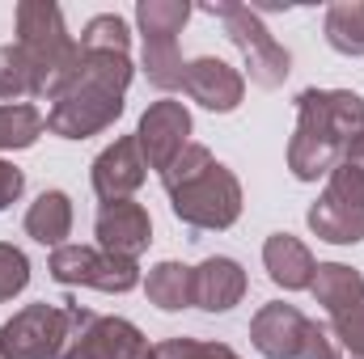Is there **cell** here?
Returning a JSON list of instances; mask_svg holds the SVG:
<instances>
[{
  "label": "cell",
  "mask_w": 364,
  "mask_h": 359,
  "mask_svg": "<svg viewBox=\"0 0 364 359\" xmlns=\"http://www.w3.org/2000/svg\"><path fill=\"white\" fill-rule=\"evenodd\" d=\"M170 211L195 233H225L242 216V182L203 144H186L182 157L161 174Z\"/></svg>",
  "instance_id": "2"
},
{
  "label": "cell",
  "mask_w": 364,
  "mask_h": 359,
  "mask_svg": "<svg viewBox=\"0 0 364 359\" xmlns=\"http://www.w3.org/2000/svg\"><path fill=\"white\" fill-rule=\"evenodd\" d=\"M153 359H242L225 343H208V338H166L153 347Z\"/></svg>",
  "instance_id": "25"
},
{
  "label": "cell",
  "mask_w": 364,
  "mask_h": 359,
  "mask_svg": "<svg viewBox=\"0 0 364 359\" xmlns=\"http://www.w3.org/2000/svg\"><path fill=\"white\" fill-rule=\"evenodd\" d=\"M326 43L339 51V55H364V0H335L326 9Z\"/></svg>",
  "instance_id": "20"
},
{
  "label": "cell",
  "mask_w": 364,
  "mask_h": 359,
  "mask_svg": "<svg viewBox=\"0 0 364 359\" xmlns=\"http://www.w3.org/2000/svg\"><path fill=\"white\" fill-rule=\"evenodd\" d=\"M132 85V55L123 51H81V64L47 110V131L60 140H90L114 127Z\"/></svg>",
  "instance_id": "1"
},
{
  "label": "cell",
  "mask_w": 364,
  "mask_h": 359,
  "mask_svg": "<svg viewBox=\"0 0 364 359\" xmlns=\"http://www.w3.org/2000/svg\"><path fill=\"white\" fill-rule=\"evenodd\" d=\"M68 233H73V199L64 190H43L26 207V237L60 250V245H68Z\"/></svg>",
  "instance_id": "18"
},
{
  "label": "cell",
  "mask_w": 364,
  "mask_h": 359,
  "mask_svg": "<svg viewBox=\"0 0 364 359\" xmlns=\"http://www.w3.org/2000/svg\"><path fill=\"white\" fill-rule=\"evenodd\" d=\"M208 17H216L229 34V43L242 51L246 60V77L259 85V89H279L292 72V55L288 47L275 38L272 30L263 26V17L250 9V4H233V0H212L203 4Z\"/></svg>",
  "instance_id": "4"
},
{
  "label": "cell",
  "mask_w": 364,
  "mask_h": 359,
  "mask_svg": "<svg viewBox=\"0 0 364 359\" xmlns=\"http://www.w3.org/2000/svg\"><path fill=\"white\" fill-rule=\"evenodd\" d=\"M331 334H335V343H343V351L352 359H364V304L343 317H331Z\"/></svg>",
  "instance_id": "28"
},
{
  "label": "cell",
  "mask_w": 364,
  "mask_h": 359,
  "mask_svg": "<svg viewBox=\"0 0 364 359\" xmlns=\"http://www.w3.org/2000/svg\"><path fill=\"white\" fill-rule=\"evenodd\" d=\"M26 283H30V258L17 245L0 241V304L13 300L17 292H26Z\"/></svg>",
  "instance_id": "27"
},
{
  "label": "cell",
  "mask_w": 364,
  "mask_h": 359,
  "mask_svg": "<svg viewBox=\"0 0 364 359\" xmlns=\"http://www.w3.org/2000/svg\"><path fill=\"white\" fill-rule=\"evenodd\" d=\"M140 68L149 77V85L161 93H174L182 89V51H178V38H144V55H140Z\"/></svg>",
  "instance_id": "22"
},
{
  "label": "cell",
  "mask_w": 364,
  "mask_h": 359,
  "mask_svg": "<svg viewBox=\"0 0 364 359\" xmlns=\"http://www.w3.org/2000/svg\"><path fill=\"white\" fill-rule=\"evenodd\" d=\"M296 359H339V347H335V334H331V326H318V321H309L305 347H301V355H296Z\"/></svg>",
  "instance_id": "29"
},
{
  "label": "cell",
  "mask_w": 364,
  "mask_h": 359,
  "mask_svg": "<svg viewBox=\"0 0 364 359\" xmlns=\"http://www.w3.org/2000/svg\"><path fill=\"white\" fill-rule=\"evenodd\" d=\"M47 275L64 287H93L106 296H123L140 283V267L127 258H114L97 245H60L47 258Z\"/></svg>",
  "instance_id": "6"
},
{
  "label": "cell",
  "mask_w": 364,
  "mask_h": 359,
  "mask_svg": "<svg viewBox=\"0 0 364 359\" xmlns=\"http://www.w3.org/2000/svg\"><path fill=\"white\" fill-rule=\"evenodd\" d=\"M136 144L144 153V165L166 174L174 161L182 157V148L191 144V110L166 97V101H153L144 114H140V127H136Z\"/></svg>",
  "instance_id": "10"
},
{
  "label": "cell",
  "mask_w": 364,
  "mask_h": 359,
  "mask_svg": "<svg viewBox=\"0 0 364 359\" xmlns=\"http://www.w3.org/2000/svg\"><path fill=\"white\" fill-rule=\"evenodd\" d=\"M17 97H30V72H26V64L17 55V47L4 43L0 47V101L9 106Z\"/></svg>",
  "instance_id": "26"
},
{
  "label": "cell",
  "mask_w": 364,
  "mask_h": 359,
  "mask_svg": "<svg viewBox=\"0 0 364 359\" xmlns=\"http://www.w3.org/2000/svg\"><path fill=\"white\" fill-rule=\"evenodd\" d=\"M182 93L191 101H199L203 110H212V114H229L246 97V77L237 68H229L225 60H216V55H199V60H186Z\"/></svg>",
  "instance_id": "12"
},
{
  "label": "cell",
  "mask_w": 364,
  "mask_h": 359,
  "mask_svg": "<svg viewBox=\"0 0 364 359\" xmlns=\"http://www.w3.org/2000/svg\"><path fill=\"white\" fill-rule=\"evenodd\" d=\"M309 228L318 241L331 245H360L364 241V174L339 161L326 178V190L309 207Z\"/></svg>",
  "instance_id": "5"
},
{
  "label": "cell",
  "mask_w": 364,
  "mask_h": 359,
  "mask_svg": "<svg viewBox=\"0 0 364 359\" xmlns=\"http://www.w3.org/2000/svg\"><path fill=\"white\" fill-rule=\"evenodd\" d=\"M296 131H309L318 140L348 148V140L364 131V97L352 89H301L296 93Z\"/></svg>",
  "instance_id": "9"
},
{
  "label": "cell",
  "mask_w": 364,
  "mask_h": 359,
  "mask_svg": "<svg viewBox=\"0 0 364 359\" xmlns=\"http://www.w3.org/2000/svg\"><path fill=\"white\" fill-rule=\"evenodd\" d=\"M246 296V270L237 258H203L199 267H191V304L203 313H229L233 304H242Z\"/></svg>",
  "instance_id": "15"
},
{
  "label": "cell",
  "mask_w": 364,
  "mask_h": 359,
  "mask_svg": "<svg viewBox=\"0 0 364 359\" xmlns=\"http://www.w3.org/2000/svg\"><path fill=\"white\" fill-rule=\"evenodd\" d=\"M305 334H309V317L284 300L263 304L250 321V343L263 359H296L305 347Z\"/></svg>",
  "instance_id": "14"
},
{
  "label": "cell",
  "mask_w": 364,
  "mask_h": 359,
  "mask_svg": "<svg viewBox=\"0 0 364 359\" xmlns=\"http://www.w3.org/2000/svg\"><path fill=\"white\" fill-rule=\"evenodd\" d=\"M60 359H90V355H85V351H77V347H64V351H60Z\"/></svg>",
  "instance_id": "32"
},
{
  "label": "cell",
  "mask_w": 364,
  "mask_h": 359,
  "mask_svg": "<svg viewBox=\"0 0 364 359\" xmlns=\"http://www.w3.org/2000/svg\"><path fill=\"white\" fill-rule=\"evenodd\" d=\"M93 237H97V250H106L114 258H127V263H140V254L153 245V220H149L144 203L114 199V203L97 207Z\"/></svg>",
  "instance_id": "11"
},
{
  "label": "cell",
  "mask_w": 364,
  "mask_h": 359,
  "mask_svg": "<svg viewBox=\"0 0 364 359\" xmlns=\"http://www.w3.org/2000/svg\"><path fill=\"white\" fill-rule=\"evenodd\" d=\"M144 178H149V165H144V153H140L136 136H119L114 144H106L90 170V182L102 203L132 199L144 186Z\"/></svg>",
  "instance_id": "13"
},
{
  "label": "cell",
  "mask_w": 364,
  "mask_h": 359,
  "mask_svg": "<svg viewBox=\"0 0 364 359\" xmlns=\"http://www.w3.org/2000/svg\"><path fill=\"white\" fill-rule=\"evenodd\" d=\"M343 161H348V165H352L356 174H364V131L348 140V148H343Z\"/></svg>",
  "instance_id": "31"
},
{
  "label": "cell",
  "mask_w": 364,
  "mask_h": 359,
  "mask_svg": "<svg viewBox=\"0 0 364 359\" xmlns=\"http://www.w3.org/2000/svg\"><path fill=\"white\" fill-rule=\"evenodd\" d=\"M21 190H26V174H21L13 161H0V211L13 207V203L21 199Z\"/></svg>",
  "instance_id": "30"
},
{
  "label": "cell",
  "mask_w": 364,
  "mask_h": 359,
  "mask_svg": "<svg viewBox=\"0 0 364 359\" xmlns=\"http://www.w3.org/2000/svg\"><path fill=\"white\" fill-rule=\"evenodd\" d=\"M263 267L272 275V283L284 287V292H309V283L318 275V263H314L309 245L301 237H292V233H272L263 241Z\"/></svg>",
  "instance_id": "16"
},
{
  "label": "cell",
  "mask_w": 364,
  "mask_h": 359,
  "mask_svg": "<svg viewBox=\"0 0 364 359\" xmlns=\"http://www.w3.org/2000/svg\"><path fill=\"white\" fill-rule=\"evenodd\" d=\"M309 292L326 309V317H343L364 304V275L356 267H343V263H318Z\"/></svg>",
  "instance_id": "17"
},
{
  "label": "cell",
  "mask_w": 364,
  "mask_h": 359,
  "mask_svg": "<svg viewBox=\"0 0 364 359\" xmlns=\"http://www.w3.org/2000/svg\"><path fill=\"white\" fill-rule=\"evenodd\" d=\"M47 127V114L34 101H9L0 106V153H17V148H34L38 136Z\"/></svg>",
  "instance_id": "21"
},
{
  "label": "cell",
  "mask_w": 364,
  "mask_h": 359,
  "mask_svg": "<svg viewBox=\"0 0 364 359\" xmlns=\"http://www.w3.org/2000/svg\"><path fill=\"white\" fill-rule=\"evenodd\" d=\"M186 17H191V4L186 0H140L136 4L140 38H178Z\"/></svg>",
  "instance_id": "23"
},
{
  "label": "cell",
  "mask_w": 364,
  "mask_h": 359,
  "mask_svg": "<svg viewBox=\"0 0 364 359\" xmlns=\"http://www.w3.org/2000/svg\"><path fill=\"white\" fill-rule=\"evenodd\" d=\"M77 47L81 51H123L127 55L132 51V30H127V21L119 13H97V17L85 21Z\"/></svg>",
  "instance_id": "24"
},
{
  "label": "cell",
  "mask_w": 364,
  "mask_h": 359,
  "mask_svg": "<svg viewBox=\"0 0 364 359\" xmlns=\"http://www.w3.org/2000/svg\"><path fill=\"white\" fill-rule=\"evenodd\" d=\"M13 47H17V55L30 72V97L55 101L68 89V81L81 64V47L64 26L60 4H51V0H21L17 4Z\"/></svg>",
  "instance_id": "3"
},
{
  "label": "cell",
  "mask_w": 364,
  "mask_h": 359,
  "mask_svg": "<svg viewBox=\"0 0 364 359\" xmlns=\"http://www.w3.org/2000/svg\"><path fill=\"white\" fill-rule=\"evenodd\" d=\"M144 296L149 304H157L161 313H182L191 309V267H182L174 258L157 263L144 279Z\"/></svg>",
  "instance_id": "19"
},
{
  "label": "cell",
  "mask_w": 364,
  "mask_h": 359,
  "mask_svg": "<svg viewBox=\"0 0 364 359\" xmlns=\"http://www.w3.org/2000/svg\"><path fill=\"white\" fill-rule=\"evenodd\" d=\"M68 309V343L90 359H149V338L140 334V326H132L127 317H97L81 304H64Z\"/></svg>",
  "instance_id": "8"
},
{
  "label": "cell",
  "mask_w": 364,
  "mask_h": 359,
  "mask_svg": "<svg viewBox=\"0 0 364 359\" xmlns=\"http://www.w3.org/2000/svg\"><path fill=\"white\" fill-rule=\"evenodd\" d=\"M68 343V309L64 304H26L0 326V359H60Z\"/></svg>",
  "instance_id": "7"
},
{
  "label": "cell",
  "mask_w": 364,
  "mask_h": 359,
  "mask_svg": "<svg viewBox=\"0 0 364 359\" xmlns=\"http://www.w3.org/2000/svg\"><path fill=\"white\" fill-rule=\"evenodd\" d=\"M149 359H153V351H149Z\"/></svg>",
  "instance_id": "33"
}]
</instances>
